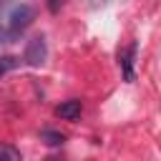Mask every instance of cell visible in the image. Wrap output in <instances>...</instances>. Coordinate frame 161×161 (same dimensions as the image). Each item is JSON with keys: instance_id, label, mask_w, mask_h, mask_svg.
Masks as SVG:
<instances>
[{"instance_id": "cell-4", "label": "cell", "mask_w": 161, "mask_h": 161, "mask_svg": "<svg viewBox=\"0 0 161 161\" xmlns=\"http://www.w3.org/2000/svg\"><path fill=\"white\" fill-rule=\"evenodd\" d=\"M80 111H83V103L78 98H70L55 108V116H60L63 121H75V118H80Z\"/></svg>"}, {"instance_id": "cell-1", "label": "cell", "mask_w": 161, "mask_h": 161, "mask_svg": "<svg viewBox=\"0 0 161 161\" xmlns=\"http://www.w3.org/2000/svg\"><path fill=\"white\" fill-rule=\"evenodd\" d=\"M5 15H8V40H15L35 20V5H30V3L5 5Z\"/></svg>"}, {"instance_id": "cell-3", "label": "cell", "mask_w": 161, "mask_h": 161, "mask_svg": "<svg viewBox=\"0 0 161 161\" xmlns=\"http://www.w3.org/2000/svg\"><path fill=\"white\" fill-rule=\"evenodd\" d=\"M136 43H131L128 48H123V50H118V65H121V70H123V78L128 80V83H133L136 80V73H133V60H136Z\"/></svg>"}, {"instance_id": "cell-5", "label": "cell", "mask_w": 161, "mask_h": 161, "mask_svg": "<svg viewBox=\"0 0 161 161\" xmlns=\"http://www.w3.org/2000/svg\"><path fill=\"white\" fill-rule=\"evenodd\" d=\"M40 141H43L45 146H60V143L65 141V136H63L60 131H50V128H43V131H40Z\"/></svg>"}, {"instance_id": "cell-2", "label": "cell", "mask_w": 161, "mask_h": 161, "mask_svg": "<svg viewBox=\"0 0 161 161\" xmlns=\"http://www.w3.org/2000/svg\"><path fill=\"white\" fill-rule=\"evenodd\" d=\"M45 58H48V45H45V38H43V35L30 38V40H28V45H25L23 60H25L28 65L38 68V65H43V63H45Z\"/></svg>"}, {"instance_id": "cell-8", "label": "cell", "mask_w": 161, "mask_h": 161, "mask_svg": "<svg viewBox=\"0 0 161 161\" xmlns=\"http://www.w3.org/2000/svg\"><path fill=\"white\" fill-rule=\"evenodd\" d=\"M8 40V15H5V5H0V43Z\"/></svg>"}, {"instance_id": "cell-6", "label": "cell", "mask_w": 161, "mask_h": 161, "mask_svg": "<svg viewBox=\"0 0 161 161\" xmlns=\"http://www.w3.org/2000/svg\"><path fill=\"white\" fill-rule=\"evenodd\" d=\"M0 161H23L20 158V151L10 143H0Z\"/></svg>"}, {"instance_id": "cell-7", "label": "cell", "mask_w": 161, "mask_h": 161, "mask_svg": "<svg viewBox=\"0 0 161 161\" xmlns=\"http://www.w3.org/2000/svg\"><path fill=\"white\" fill-rule=\"evenodd\" d=\"M18 63H20V60H18L15 55H5V58H0V78H3L8 70H13Z\"/></svg>"}]
</instances>
